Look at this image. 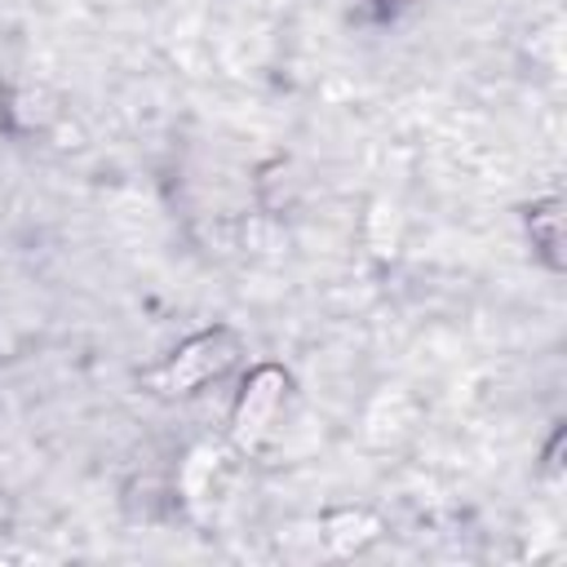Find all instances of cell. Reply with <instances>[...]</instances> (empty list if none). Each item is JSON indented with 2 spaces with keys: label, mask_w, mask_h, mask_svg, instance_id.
Returning <instances> with one entry per match:
<instances>
[{
  "label": "cell",
  "mask_w": 567,
  "mask_h": 567,
  "mask_svg": "<svg viewBox=\"0 0 567 567\" xmlns=\"http://www.w3.org/2000/svg\"><path fill=\"white\" fill-rule=\"evenodd\" d=\"M279 394H284V372H275V368H261L244 385V399H239V412H235V443L239 447H257L261 443V434L275 421Z\"/></svg>",
  "instance_id": "6da1fadb"
},
{
  "label": "cell",
  "mask_w": 567,
  "mask_h": 567,
  "mask_svg": "<svg viewBox=\"0 0 567 567\" xmlns=\"http://www.w3.org/2000/svg\"><path fill=\"white\" fill-rule=\"evenodd\" d=\"M381 4H390V9H394V4H408V0H381Z\"/></svg>",
  "instance_id": "277c9868"
},
{
  "label": "cell",
  "mask_w": 567,
  "mask_h": 567,
  "mask_svg": "<svg viewBox=\"0 0 567 567\" xmlns=\"http://www.w3.org/2000/svg\"><path fill=\"white\" fill-rule=\"evenodd\" d=\"M230 359H235V337H230V332H204V337H195V341L173 359L168 385H173V390H195L199 381L217 377Z\"/></svg>",
  "instance_id": "7a4b0ae2"
},
{
  "label": "cell",
  "mask_w": 567,
  "mask_h": 567,
  "mask_svg": "<svg viewBox=\"0 0 567 567\" xmlns=\"http://www.w3.org/2000/svg\"><path fill=\"white\" fill-rule=\"evenodd\" d=\"M558 221H563L558 199H549V204H536V208H532V244L545 252V261H549V266H563V257H558Z\"/></svg>",
  "instance_id": "3957f363"
}]
</instances>
